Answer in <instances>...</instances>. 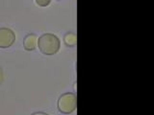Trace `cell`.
I'll return each instance as SVG.
<instances>
[{
	"label": "cell",
	"mask_w": 154,
	"mask_h": 115,
	"mask_svg": "<svg viewBox=\"0 0 154 115\" xmlns=\"http://www.w3.org/2000/svg\"><path fill=\"white\" fill-rule=\"evenodd\" d=\"M61 42L54 34H43L38 38V47L42 54L51 56L60 50Z\"/></svg>",
	"instance_id": "6da1fadb"
},
{
	"label": "cell",
	"mask_w": 154,
	"mask_h": 115,
	"mask_svg": "<svg viewBox=\"0 0 154 115\" xmlns=\"http://www.w3.org/2000/svg\"><path fill=\"white\" fill-rule=\"evenodd\" d=\"M77 108V97L74 93H65L58 100V109L61 113L70 114Z\"/></svg>",
	"instance_id": "7a4b0ae2"
},
{
	"label": "cell",
	"mask_w": 154,
	"mask_h": 115,
	"mask_svg": "<svg viewBox=\"0 0 154 115\" xmlns=\"http://www.w3.org/2000/svg\"><path fill=\"white\" fill-rule=\"evenodd\" d=\"M16 41V35L12 29L0 28V48H9Z\"/></svg>",
	"instance_id": "3957f363"
},
{
	"label": "cell",
	"mask_w": 154,
	"mask_h": 115,
	"mask_svg": "<svg viewBox=\"0 0 154 115\" xmlns=\"http://www.w3.org/2000/svg\"><path fill=\"white\" fill-rule=\"evenodd\" d=\"M38 46V37L35 34H28L23 40V47L27 51L35 50Z\"/></svg>",
	"instance_id": "277c9868"
},
{
	"label": "cell",
	"mask_w": 154,
	"mask_h": 115,
	"mask_svg": "<svg viewBox=\"0 0 154 115\" xmlns=\"http://www.w3.org/2000/svg\"><path fill=\"white\" fill-rule=\"evenodd\" d=\"M64 41L66 46L73 47L77 44V36L73 33H67L64 37Z\"/></svg>",
	"instance_id": "5b68a950"
},
{
	"label": "cell",
	"mask_w": 154,
	"mask_h": 115,
	"mask_svg": "<svg viewBox=\"0 0 154 115\" xmlns=\"http://www.w3.org/2000/svg\"><path fill=\"white\" fill-rule=\"evenodd\" d=\"M51 0H36V3L41 7H47L50 4Z\"/></svg>",
	"instance_id": "8992f818"
},
{
	"label": "cell",
	"mask_w": 154,
	"mask_h": 115,
	"mask_svg": "<svg viewBox=\"0 0 154 115\" xmlns=\"http://www.w3.org/2000/svg\"><path fill=\"white\" fill-rule=\"evenodd\" d=\"M4 81V74H3V70L2 68L0 67V84H2Z\"/></svg>",
	"instance_id": "52a82bcc"
},
{
	"label": "cell",
	"mask_w": 154,
	"mask_h": 115,
	"mask_svg": "<svg viewBox=\"0 0 154 115\" xmlns=\"http://www.w3.org/2000/svg\"><path fill=\"white\" fill-rule=\"evenodd\" d=\"M31 115H49V114H47V113H45V112H41V111H38V112H35V113H33Z\"/></svg>",
	"instance_id": "ba28073f"
}]
</instances>
